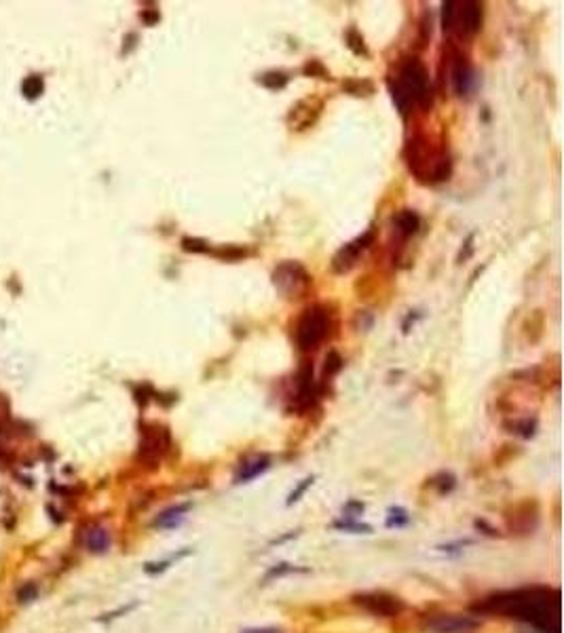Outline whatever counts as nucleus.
<instances>
[{"mask_svg": "<svg viewBox=\"0 0 564 633\" xmlns=\"http://www.w3.org/2000/svg\"><path fill=\"white\" fill-rule=\"evenodd\" d=\"M477 608L533 625L541 633H560V594L549 587L503 591L486 598Z\"/></svg>", "mask_w": 564, "mask_h": 633, "instance_id": "nucleus-1", "label": "nucleus"}, {"mask_svg": "<svg viewBox=\"0 0 564 633\" xmlns=\"http://www.w3.org/2000/svg\"><path fill=\"white\" fill-rule=\"evenodd\" d=\"M391 95L401 112H408L410 106L431 104V84L423 62L410 57L399 66L395 78L391 80Z\"/></svg>", "mask_w": 564, "mask_h": 633, "instance_id": "nucleus-2", "label": "nucleus"}, {"mask_svg": "<svg viewBox=\"0 0 564 633\" xmlns=\"http://www.w3.org/2000/svg\"><path fill=\"white\" fill-rule=\"evenodd\" d=\"M442 28L459 36L475 34L482 28V5L475 0H448L442 5Z\"/></svg>", "mask_w": 564, "mask_h": 633, "instance_id": "nucleus-3", "label": "nucleus"}, {"mask_svg": "<svg viewBox=\"0 0 564 633\" xmlns=\"http://www.w3.org/2000/svg\"><path fill=\"white\" fill-rule=\"evenodd\" d=\"M330 329V315L324 306H309L296 325V342L302 351H311L324 342Z\"/></svg>", "mask_w": 564, "mask_h": 633, "instance_id": "nucleus-4", "label": "nucleus"}, {"mask_svg": "<svg viewBox=\"0 0 564 633\" xmlns=\"http://www.w3.org/2000/svg\"><path fill=\"white\" fill-rule=\"evenodd\" d=\"M273 283L288 298H300L311 285V277L298 262H284L275 268Z\"/></svg>", "mask_w": 564, "mask_h": 633, "instance_id": "nucleus-5", "label": "nucleus"}, {"mask_svg": "<svg viewBox=\"0 0 564 633\" xmlns=\"http://www.w3.org/2000/svg\"><path fill=\"white\" fill-rule=\"evenodd\" d=\"M170 448V433L165 427L158 425H144L142 427V441H140V458L146 464H156Z\"/></svg>", "mask_w": 564, "mask_h": 633, "instance_id": "nucleus-6", "label": "nucleus"}, {"mask_svg": "<svg viewBox=\"0 0 564 633\" xmlns=\"http://www.w3.org/2000/svg\"><path fill=\"white\" fill-rule=\"evenodd\" d=\"M482 621L471 614H439L427 623L431 633H475Z\"/></svg>", "mask_w": 564, "mask_h": 633, "instance_id": "nucleus-7", "label": "nucleus"}, {"mask_svg": "<svg viewBox=\"0 0 564 633\" xmlns=\"http://www.w3.org/2000/svg\"><path fill=\"white\" fill-rule=\"evenodd\" d=\"M355 600H357V604H359L361 608H366V610L372 612L374 616L391 618V616H397L401 610H404V604H401L395 596L383 594V591H374V594L357 596Z\"/></svg>", "mask_w": 564, "mask_h": 633, "instance_id": "nucleus-8", "label": "nucleus"}, {"mask_svg": "<svg viewBox=\"0 0 564 633\" xmlns=\"http://www.w3.org/2000/svg\"><path fill=\"white\" fill-rule=\"evenodd\" d=\"M372 239H374V235H372V230H370V232H366L364 237H359V239L347 243V245L336 253V256H334V260H332V270H334V273H340V275H343V273H349V270L355 266V262H357V258H359V253L372 243Z\"/></svg>", "mask_w": 564, "mask_h": 633, "instance_id": "nucleus-9", "label": "nucleus"}, {"mask_svg": "<svg viewBox=\"0 0 564 633\" xmlns=\"http://www.w3.org/2000/svg\"><path fill=\"white\" fill-rule=\"evenodd\" d=\"M453 87L457 91V95H469L471 87H473V68L469 64V59L465 55H457L455 64H453Z\"/></svg>", "mask_w": 564, "mask_h": 633, "instance_id": "nucleus-10", "label": "nucleus"}, {"mask_svg": "<svg viewBox=\"0 0 564 633\" xmlns=\"http://www.w3.org/2000/svg\"><path fill=\"white\" fill-rule=\"evenodd\" d=\"M315 395L317 393H315V383H313V365L307 363L298 374V397L296 399L302 407H307L313 403Z\"/></svg>", "mask_w": 564, "mask_h": 633, "instance_id": "nucleus-11", "label": "nucleus"}, {"mask_svg": "<svg viewBox=\"0 0 564 633\" xmlns=\"http://www.w3.org/2000/svg\"><path fill=\"white\" fill-rule=\"evenodd\" d=\"M85 547L91 553H106L110 547V534L102 526H91L85 532Z\"/></svg>", "mask_w": 564, "mask_h": 633, "instance_id": "nucleus-12", "label": "nucleus"}, {"mask_svg": "<svg viewBox=\"0 0 564 633\" xmlns=\"http://www.w3.org/2000/svg\"><path fill=\"white\" fill-rule=\"evenodd\" d=\"M393 224H395V228H397V232H399L401 237H410V235H415V232L419 230L421 218H419L417 211L404 209V211H399V214L393 218Z\"/></svg>", "mask_w": 564, "mask_h": 633, "instance_id": "nucleus-13", "label": "nucleus"}, {"mask_svg": "<svg viewBox=\"0 0 564 633\" xmlns=\"http://www.w3.org/2000/svg\"><path fill=\"white\" fill-rule=\"evenodd\" d=\"M269 467H271V460H269L266 456H256L254 460H250V462H246V464H244V469H241V471L237 473L235 481H237V484L250 481V479L258 477L260 473H264Z\"/></svg>", "mask_w": 564, "mask_h": 633, "instance_id": "nucleus-14", "label": "nucleus"}, {"mask_svg": "<svg viewBox=\"0 0 564 633\" xmlns=\"http://www.w3.org/2000/svg\"><path fill=\"white\" fill-rule=\"evenodd\" d=\"M188 506H190V504L172 506V509L163 511V513H161V515L154 520V526H158V528H174V526H178V524L184 520V513L188 511Z\"/></svg>", "mask_w": 564, "mask_h": 633, "instance_id": "nucleus-15", "label": "nucleus"}, {"mask_svg": "<svg viewBox=\"0 0 564 633\" xmlns=\"http://www.w3.org/2000/svg\"><path fill=\"white\" fill-rule=\"evenodd\" d=\"M260 84H264L266 89H284L288 84V76L284 72H266L258 78Z\"/></svg>", "mask_w": 564, "mask_h": 633, "instance_id": "nucleus-16", "label": "nucleus"}, {"mask_svg": "<svg viewBox=\"0 0 564 633\" xmlns=\"http://www.w3.org/2000/svg\"><path fill=\"white\" fill-rule=\"evenodd\" d=\"M343 87L351 93V95H372L374 87L370 80H347Z\"/></svg>", "mask_w": 564, "mask_h": 633, "instance_id": "nucleus-17", "label": "nucleus"}, {"mask_svg": "<svg viewBox=\"0 0 564 633\" xmlns=\"http://www.w3.org/2000/svg\"><path fill=\"white\" fill-rule=\"evenodd\" d=\"M347 45H349V49L355 53V55H368V49H366V45H364V38H361V34L357 32V30H349L347 32Z\"/></svg>", "mask_w": 564, "mask_h": 633, "instance_id": "nucleus-18", "label": "nucleus"}, {"mask_svg": "<svg viewBox=\"0 0 564 633\" xmlns=\"http://www.w3.org/2000/svg\"><path fill=\"white\" fill-rule=\"evenodd\" d=\"M43 87H45L43 78H40V76H30V78L24 80V87L21 89H24L26 98L32 100V98H38L40 93H43Z\"/></svg>", "mask_w": 564, "mask_h": 633, "instance_id": "nucleus-19", "label": "nucleus"}, {"mask_svg": "<svg viewBox=\"0 0 564 633\" xmlns=\"http://www.w3.org/2000/svg\"><path fill=\"white\" fill-rule=\"evenodd\" d=\"M182 247H184L186 251H194V253H206V251H210V245H208L206 241H201V239H190V237H184V239H182Z\"/></svg>", "mask_w": 564, "mask_h": 633, "instance_id": "nucleus-20", "label": "nucleus"}, {"mask_svg": "<svg viewBox=\"0 0 564 633\" xmlns=\"http://www.w3.org/2000/svg\"><path fill=\"white\" fill-rule=\"evenodd\" d=\"M184 556H188V551H182V553H178V556H172V558H170V560H165V562H158V564H148V566H146V572H148V574L163 572V570H167V568H170V564L178 562V560H180V558H184Z\"/></svg>", "mask_w": 564, "mask_h": 633, "instance_id": "nucleus-21", "label": "nucleus"}, {"mask_svg": "<svg viewBox=\"0 0 564 633\" xmlns=\"http://www.w3.org/2000/svg\"><path fill=\"white\" fill-rule=\"evenodd\" d=\"M38 596V587L34 585V582H28V585H24V587H19V591H17V598H19V602H32L34 598Z\"/></svg>", "mask_w": 564, "mask_h": 633, "instance_id": "nucleus-22", "label": "nucleus"}, {"mask_svg": "<svg viewBox=\"0 0 564 633\" xmlns=\"http://www.w3.org/2000/svg\"><path fill=\"white\" fill-rule=\"evenodd\" d=\"M343 367V359H340V355L338 353H328V357H326V376H332V374H336L338 369Z\"/></svg>", "mask_w": 564, "mask_h": 633, "instance_id": "nucleus-23", "label": "nucleus"}, {"mask_svg": "<svg viewBox=\"0 0 564 633\" xmlns=\"http://www.w3.org/2000/svg\"><path fill=\"white\" fill-rule=\"evenodd\" d=\"M304 72L307 74H311V76H319V78H330V74H328V70L321 66L319 62H311V64H307L304 66Z\"/></svg>", "mask_w": 564, "mask_h": 633, "instance_id": "nucleus-24", "label": "nucleus"}, {"mask_svg": "<svg viewBox=\"0 0 564 633\" xmlns=\"http://www.w3.org/2000/svg\"><path fill=\"white\" fill-rule=\"evenodd\" d=\"M406 522H408L406 511L397 509V511H391V517L387 520V526H389V528H393V526H404Z\"/></svg>", "mask_w": 564, "mask_h": 633, "instance_id": "nucleus-25", "label": "nucleus"}, {"mask_svg": "<svg viewBox=\"0 0 564 633\" xmlns=\"http://www.w3.org/2000/svg\"><path fill=\"white\" fill-rule=\"evenodd\" d=\"M313 479H315V477H307V479H304V481H302V484H300V486H298V488H296V490H294V492L290 494V498H288V504H292V502L300 500V496H302V494L307 492V488H311Z\"/></svg>", "mask_w": 564, "mask_h": 633, "instance_id": "nucleus-26", "label": "nucleus"}, {"mask_svg": "<svg viewBox=\"0 0 564 633\" xmlns=\"http://www.w3.org/2000/svg\"><path fill=\"white\" fill-rule=\"evenodd\" d=\"M290 572H296V568H294V566H288V564H281V566H277V568L269 570L266 580H269V578H273V576H284V574H290Z\"/></svg>", "mask_w": 564, "mask_h": 633, "instance_id": "nucleus-27", "label": "nucleus"}, {"mask_svg": "<svg viewBox=\"0 0 564 633\" xmlns=\"http://www.w3.org/2000/svg\"><path fill=\"white\" fill-rule=\"evenodd\" d=\"M241 633H284V631L277 629V627H256V629H246Z\"/></svg>", "mask_w": 564, "mask_h": 633, "instance_id": "nucleus-28", "label": "nucleus"}, {"mask_svg": "<svg viewBox=\"0 0 564 633\" xmlns=\"http://www.w3.org/2000/svg\"><path fill=\"white\" fill-rule=\"evenodd\" d=\"M136 606H138V604H129V606H123V608H120V610H116V612H110V614H106V616H104L102 621H110V618H116L118 614H127V612H129V610H134Z\"/></svg>", "mask_w": 564, "mask_h": 633, "instance_id": "nucleus-29", "label": "nucleus"}]
</instances>
